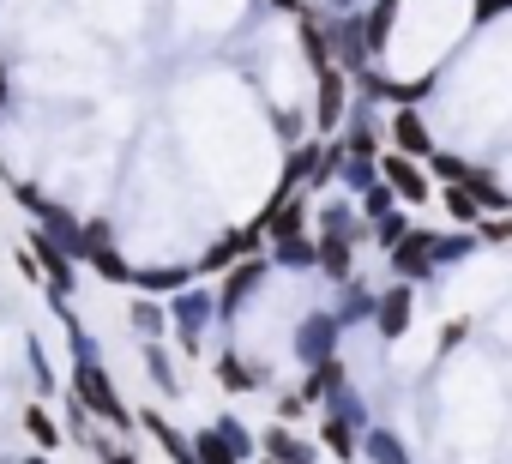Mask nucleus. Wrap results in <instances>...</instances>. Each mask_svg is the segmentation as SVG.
<instances>
[{
	"instance_id": "nucleus-9",
	"label": "nucleus",
	"mask_w": 512,
	"mask_h": 464,
	"mask_svg": "<svg viewBox=\"0 0 512 464\" xmlns=\"http://www.w3.org/2000/svg\"><path fill=\"white\" fill-rule=\"evenodd\" d=\"M374 332L386 338V344H398L404 332H410V320H416V284H386V290H374Z\"/></svg>"
},
{
	"instance_id": "nucleus-4",
	"label": "nucleus",
	"mask_w": 512,
	"mask_h": 464,
	"mask_svg": "<svg viewBox=\"0 0 512 464\" xmlns=\"http://www.w3.org/2000/svg\"><path fill=\"white\" fill-rule=\"evenodd\" d=\"M266 278H272V260H266V254L235 260V266L217 278V290H211V296H217V320H235L253 296H260V284H266Z\"/></svg>"
},
{
	"instance_id": "nucleus-13",
	"label": "nucleus",
	"mask_w": 512,
	"mask_h": 464,
	"mask_svg": "<svg viewBox=\"0 0 512 464\" xmlns=\"http://www.w3.org/2000/svg\"><path fill=\"white\" fill-rule=\"evenodd\" d=\"M133 422H139V428H145V434L163 446V458H169V464H193V434H181V428H175V422H169L157 404L133 410Z\"/></svg>"
},
{
	"instance_id": "nucleus-28",
	"label": "nucleus",
	"mask_w": 512,
	"mask_h": 464,
	"mask_svg": "<svg viewBox=\"0 0 512 464\" xmlns=\"http://www.w3.org/2000/svg\"><path fill=\"white\" fill-rule=\"evenodd\" d=\"M145 374H151V386H157L163 398H181V380H175V362H169L163 344H145Z\"/></svg>"
},
{
	"instance_id": "nucleus-31",
	"label": "nucleus",
	"mask_w": 512,
	"mask_h": 464,
	"mask_svg": "<svg viewBox=\"0 0 512 464\" xmlns=\"http://www.w3.org/2000/svg\"><path fill=\"white\" fill-rule=\"evenodd\" d=\"M386 211H398V199H392L386 181H374V187L356 193V217H362V223H374V217H386Z\"/></svg>"
},
{
	"instance_id": "nucleus-36",
	"label": "nucleus",
	"mask_w": 512,
	"mask_h": 464,
	"mask_svg": "<svg viewBox=\"0 0 512 464\" xmlns=\"http://www.w3.org/2000/svg\"><path fill=\"white\" fill-rule=\"evenodd\" d=\"M338 181H344V193H362V187H374V181H380V169H374V163H362V157H344V175H338Z\"/></svg>"
},
{
	"instance_id": "nucleus-26",
	"label": "nucleus",
	"mask_w": 512,
	"mask_h": 464,
	"mask_svg": "<svg viewBox=\"0 0 512 464\" xmlns=\"http://www.w3.org/2000/svg\"><path fill=\"white\" fill-rule=\"evenodd\" d=\"M25 434H31V446H37V452H55V446L67 440V434H61V422H55L43 404H25Z\"/></svg>"
},
{
	"instance_id": "nucleus-18",
	"label": "nucleus",
	"mask_w": 512,
	"mask_h": 464,
	"mask_svg": "<svg viewBox=\"0 0 512 464\" xmlns=\"http://www.w3.org/2000/svg\"><path fill=\"white\" fill-rule=\"evenodd\" d=\"M79 266H91L103 284H121V290H133V260H127L115 242H85V248H79Z\"/></svg>"
},
{
	"instance_id": "nucleus-40",
	"label": "nucleus",
	"mask_w": 512,
	"mask_h": 464,
	"mask_svg": "<svg viewBox=\"0 0 512 464\" xmlns=\"http://www.w3.org/2000/svg\"><path fill=\"white\" fill-rule=\"evenodd\" d=\"M13 266H19V278H25V284H43V266L31 260V248H13Z\"/></svg>"
},
{
	"instance_id": "nucleus-29",
	"label": "nucleus",
	"mask_w": 512,
	"mask_h": 464,
	"mask_svg": "<svg viewBox=\"0 0 512 464\" xmlns=\"http://www.w3.org/2000/svg\"><path fill=\"white\" fill-rule=\"evenodd\" d=\"M320 410H326V416H338V422H350V428H368V404L356 398V386H350V380H344V386H338Z\"/></svg>"
},
{
	"instance_id": "nucleus-33",
	"label": "nucleus",
	"mask_w": 512,
	"mask_h": 464,
	"mask_svg": "<svg viewBox=\"0 0 512 464\" xmlns=\"http://www.w3.org/2000/svg\"><path fill=\"white\" fill-rule=\"evenodd\" d=\"M193 464H241V458L217 440V428H193Z\"/></svg>"
},
{
	"instance_id": "nucleus-8",
	"label": "nucleus",
	"mask_w": 512,
	"mask_h": 464,
	"mask_svg": "<svg viewBox=\"0 0 512 464\" xmlns=\"http://www.w3.org/2000/svg\"><path fill=\"white\" fill-rule=\"evenodd\" d=\"M350 115V73L344 67H326L314 73V139H332Z\"/></svg>"
},
{
	"instance_id": "nucleus-38",
	"label": "nucleus",
	"mask_w": 512,
	"mask_h": 464,
	"mask_svg": "<svg viewBox=\"0 0 512 464\" xmlns=\"http://www.w3.org/2000/svg\"><path fill=\"white\" fill-rule=\"evenodd\" d=\"M302 416H308L302 392H278V422H302Z\"/></svg>"
},
{
	"instance_id": "nucleus-42",
	"label": "nucleus",
	"mask_w": 512,
	"mask_h": 464,
	"mask_svg": "<svg viewBox=\"0 0 512 464\" xmlns=\"http://www.w3.org/2000/svg\"><path fill=\"white\" fill-rule=\"evenodd\" d=\"M272 7H278V13H290V19H302V13H314V7H308V0H272Z\"/></svg>"
},
{
	"instance_id": "nucleus-2",
	"label": "nucleus",
	"mask_w": 512,
	"mask_h": 464,
	"mask_svg": "<svg viewBox=\"0 0 512 464\" xmlns=\"http://www.w3.org/2000/svg\"><path fill=\"white\" fill-rule=\"evenodd\" d=\"M163 308H169V332H175V344H181L187 356H199V350H205V326L217 320V296H211V284H187V290L169 296Z\"/></svg>"
},
{
	"instance_id": "nucleus-35",
	"label": "nucleus",
	"mask_w": 512,
	"mask_h": 464,
	"mask_svg": "<svg viewBox=\"0 0 512 464\" xmlns=\"http://www.w3.org/2000/svg\"><path fill=\"white\" fill-rule=\"evenodd\" d=\"M434 193H440V205H446V217H452L458 229H476V217H482V211L470 205V193H464V187H434Z\"/></svg>"
},
{
	"instance_id": "nucleus-32",
	"label": "nucleus",
	"mask_w": 512,
	"mask_h": 464,
	"mask_svg": "<svg viewBox=\"0 0 512 464\" xmlns=\"http://www.w3.org/2000/svg\"><path fill=\"white\" fill-rule=\"evenodd\" d=\"M211 428H217V440H223V446H229V452H235L241 464L253 458V434H247V422H241V416H217Z\"/></svg>"
},
{
	"instance_id": "nucleus-16",
	"label": "nucleus",
	"mask_w": 512,
	"mask_h": 464,
	"mask_svg": "<svg viewBox=\"0 0 512 464\" xmlns=\"http://www.w3.org/2000/svg\"><path fill=\"white\" fill-rule=\"evenodd\" d=\"M187 284H199L193 266H133V296H157V302H169V296H181Z\"/></svg>"
},
{
	"instance_id": "nucleus-30",
	"label": "nucleus",
	"mask_w": 512,
	"mask_h": 464,
	"mask_svg": "<svg viewBox=\"0 0 512 464\" xmlns=\"http://www.w3.org/2000/svg\"><path fill=\"white\" fill-rule=\"evenodd\" d=\"M404 229H410V211L398 205V211H386V217H374V223H368V242H374V248L386 254L392 242H404Z\"/></svg>"
},
{
	"instance_id": "nucleus-1",
	"label": "nucleus",
	"mask_w": 512,
	"mask_h": 464,
	"mask_svg": "<svg viewBox=\"0 0 512 464\" xmlns=\"http://www.w3.org/2000/svg\"><path fill=\"white\" fill-rule=\"evenodd\" d=\"M73 398H79L97 422H109V428H121V434H133V428H139V422H133V410H127V398H121V386H115V374H109L97 356L73 362Z\"/></svg>"
},
{
	"instance_id": "nucleus-5",
	"label": "nucleus",
	"mask_w": 512,
	"mask_h": 464,
	"mask_svg": "<svg viewBox=\"0 0 512 464\" xmlns=\"http://www.w3.org/2000/svg\"><path fill=\"white\" fill-rule=\"evenodd\" d=\"M374 169H380V181L392 187V199H398L404 211H416V205H428V199H434V181H428V169H422L416 157L380 151V157H374Z\"/></svg>"
},
{
	"instance_id": "nucleus-11",
	"label": "nucleus",
	"mask_w": 512,
	"mask_h": 464,
	"mask_svg": "<svg viewBox=\"0 0 512 464\" xmlns=\"http://www.w3.org/2000/svg\"><path fill=\"white\" fill-rule=\"evenodd\" d=\"M386 151H398V157H416V163H428L434 157V133H428V121H422V109H392V127H386Z\"/></svg>"
},
{
	"instance_id": "nucleus-15",
	"label": "nucleus",
	"mask_w": 512,
	"mask_h": 464,
	"mask_svg": "<svg viewBox=\"0 0 512 464\" xmlns=\"http://www.w3.org/2000/svg\"><path fill=\"white\" fill-rule=\"evenodd\" d=\"M211 374H217V386H223L229 398H241V392H260V386H272V368L247 362V356H235V350H223V356L211 362Z\"/></svg>"
},
{
	"instance_id": "nucleus-17",
	"label": "nucleus",
	"mask_w": 512,
	"mask_h": 464,
	"mask_svg": "<svg viewBox=\"0 0 512 464\" xmlns=\"http://www.w3.org/2000/svg\"><path fill=\"white\" fill-rule=\"evenodd\" d=\"M398 13H404V0H368V13H356L368 61H380V55H386V43H392V25H398Z\"/></svg>"
},
{
	"instance_id": "nucleus-6",
	"label": "nucleus",
	"mask_w": 512,
	"mask_h": 464,
	"mask_svg": "<svg viewBox=\"0 0 512 464\" xmlns=\"http://www.w3.org/2000/svg\"><path fill=\"white\" fill-rule=\"evenodd\" d=\"M386 266H392L398 284H422V278H434V229H428V223H410V229H404V242L386 248Z\"/></svg>"
},
{
	"instance_id": "nucleus-7",
	"label": "nucleus",
	"mask_w": 512,
	"mask_h": 464,
	"mask_svg": "<svg viewBox=\"0 0 512 464\" xmlns=\"http://www.w3.org/2000/svg\"><path fill=\"white\" fill-rule=\"evenodd\" d=\"M25 248H31V260L43 266V284H49V296H73V290H79V260H73V254H67V248L49 236L43 223H37L31 236H25Z\"/></svg>"
},
{
	"instance_id": "nucleus-23",
	"label": "nucleus",
	"mask_w": 512,
	"mask_h": 464,
	"mask_svg": "<svg viewBox=\"0 0 512 464\" xmlns=\"http://www.w3.org/2000/svg\"><path fill=\"white\" fill-rule=\"evenodd\" d=\"M356 434H362V428H350V422H338V416H320L314 446H320V452H332L338 464H350V458H362V452H356Z\"/></svg>"
},
{
	"instance_id": "nucleus-25",
	"label": "nucleus",
	"mask_w": 512,
	"mask_h": 464,
	"mask_svg": "<svg viewBox=\"0 0 512 464\" xmlns=\"http://www.w3.org/2000/svg\"><path fill=\"white\" fill-rule=\"evenodd\" d=\"M338 290H344V302H338V308H332V320H338V326H344V332H350V326H356V320H368V314H374V290H368V284H362V278H344V284H338Z\"/></svg>"
},
{
	"instance_id": "nucleus-43",
	"label": "nucleus",
	"mask_w": 512,
	"mask_h": 464,
	"mask_svg": "<svg viewBox=\"0 0 512 464\" xmlns=\"http://www.w3.org/2000/svg\"><path fill=\"white\" fill-rule=\"evenodd\" d=\"M19 464H49V452H25V458H19Z\"/></svg>"
},
{
	"instance_id": "nucleus-34",
	"label": "nucleus",
	"mask_w": 512,
	"mask_h": 464,
	"mask_svg": "<svg viewBox=\"0 0 512 464\" xmlns=\"http://www.w3.org/2000/svg\"><path fill=\"white\" fill-rule=\"evenodd\" d=\"M13 205H19V211H31V217L43 223V217H49V211H55L61 199H49V193H43L37 181H13Z\"/></svg>"
},
{
	"instance_id": "nucleus-44",
	"label": "nucleus",
	"mask_w": 512,
	"mask_h": 464,
	"mask_svg": "<svg viewBox=\"0 0 512 464\" xmlns=\"http://www.w3.org/2000/svg\"><path fill=\"white\" fill-rule=\"evenodd\" d=\"M332 13H356V0H332Z\"/></svg>"
},
{
	"instance_id": "nucleus-27",
	"label": "nucleus",
	"mask_w": 512,
	"mask_h": 464,
	"mask_svg": "<svg viewBox=\"0 0 512 464\" xmlns=\"http://www.w3.org/2000/svg\"><path fill=\"white\" fill-rule=\"evenodd\" d=\"M482 242L470 236V229H446V236H434V272L440 266H458V260H470Z\"/></svg>"
},
{
	"instance_id": "nucleus-3",
	"label": "nucleus",
	"mask_w": 512,
	"mask_h": 464,
	"mask_svg": "<svg viewBox=\"0 0 512 464\" xmlns=\"http://www.w3.org/2000/svg\"><path fill=\"white\" fill-rule=\"evenodd\" d=\"M253 254H266V223H260V217L241 223V229H223V236H211L205 254L193 260V272H199V278H223L235 260H253Z\"/></svg>"
},
{
	"instance_id": "nucleus-14",
	"label": "nucleus",
	"mask_w": 512,
	"mask_h": 464,
	"mask_svg": "<svg viewBox=\"0 0 512 464\" xmlns=\"http://www.w3.org/2000/svg\"><path fill=\"white\" fill-rule=\"evenodd\" d=\"M260 458H272V464H314L320 446H314L308 434H296L290 422H272V428L260 434Z\"/></svg>"
},
{
	"instance_id": "nucleus-19",
	"label": "nucleus",
	"mask_w": 512,
	"mask_h": 464,
	"mask_svg": "<svg viewBox=\"0 0 512 464\" xmlns=\"http://www.w3.org/2000/svg\"><path fill=\"white\" fill-rule=\"evenodd\" d=\"M458 187L470 193V205H476L482 217H506V211H512V193H506V187H500L488 169H476V163L464 169V181H458Z\"/></svg>"
},
{
	"instance_id": "nucleus-37",
	"label": "nucleus",
	"mask_w": 512,
	"mask_h": 464,
	"mask_svg": "<svg viewBox=\"0 0 512 464\" xmlns=\"http://www.w3.org/2000/svg\"><path fill=\"white\" fill-rule=\"evenodd\" d=\"M464 338H470V320H464V314H458V320H446V326H440V350H458V344H464Z\"/></svg>"
},
{
	"instance_id": "nucleus-39",
	"label": "nucleus",
	"mask_w": 512,
	"mask_h": 464,
	"mask_svg": "<svg viewBox=\"0 0 512 464\" xmlns=\"http://www.w3.org/2000/svg\"><path fill=\"white\" fill-rule=\"evenodd\" d=\"M470 13H476V25H488V19L512 13V0H470Z\"/></svg>"
},
{
	"instance_id": "nucleus-22",
	"label": "nucleus",
	"mask_w": 512,
	"mask_h": 464,
	"mask_svg": "<svg viewBox=\"0 0 512 464\" xmlns=\"http://www.w3.org/2000/svg\"><path fill=\"white\" fill-rule=\"evenodd\" d=\"M127 320H133V332H139L145 344H163V338H169V308H163L157 296H133V302H127Z\"/></svg>"
},
{
	"instance_id": "nucleus-20",
	"label": "nucleus",
	"mask_w": 512,
	"mask_h": 464,
	"mask_svg": "<svg viewBox=\"0 0 512 464\" xmlns=\"http://www.w3.org/2000/svg\"><path fill=\"white\" fill-rule=\"evenodd\" d=\"M344 380H350V368H344V356H326V362H314V368L302 374V386H296V392H302V404L314 410V404H326V398H332V392H338Z\"/></svg>"
},
{
	"instance_id": "nucleus-10",
	"label": "nucleus",
	"mask_w": 512,
	"mask_h": 464,
	"mask_svg": "<svg viewBox=\"0 0 512 464\" xmlns=\"http://www.w3.org/2000/svg\"><path fill=\"white\" fill-rule=\"evenodd\" d=\"M338 338H344V326L332 320V308H314V314H302V326H296L290 350H296V362H302V368H314V362L338 356Z\"/></svg>"
},
{
	"instance_id": "nucleus-12",
	"label": "nucleus",
	"mask_w": 512,
	"mask_h": 464,
	"mask_svg": "<svg viewBox=\"0 0 512 464\" xmlns=\"http://www.w3.org/2000/svg\"><path fill=\"white\" fill-rule=\"evenodd\" d=\"M314 272H320L326 284L356 278V242H350V236H326V229H314Z\"/></svg>"
},
{
	"instance_id": "nucleus-24",
	"label": "nucleus",
	"mask_w": 512,
	"mask_h": 464,
	"mask_svg": "<svg viewBox=\"0 0 512 464\" xmlns=\"http://www.w3.org/2000/svg\"><path fill=\"white\" fill-rule=\"evenodd\" d=\"M266 260L284 266V272H314V236H284V242H266Z\"/></svg>"
},
{
	"instance_id": "nucleus-21",
	"label": "nucleus",
	"mask_w": 512,
	"mask_h": 464,
	"mask_svg": "<svg viewBox=\"0 0 512 464\" xmlns=\"http://www.w3.org/2000/svg\"><path fill=\"white\" fill-rule=\"evenodd\" d=\"M356 452H362L368 464H410V446H404L392 428H374V422L356 434Z\"/></svg>"
},
{
	"instance_id": "nucleus-41",
	"label": "nucleus",
	"mask_w": 512,
	"mask_h": 464,
	"mask_svg": "<svg viewBox=\"0 0 512 464\" xmlns=\"http://www.w3.org/2000/svg\"><path fill=\"white\" fill-rule=\"evenodd\" d=\"M13 103V73H7V55H0V109Z\"/></svg>"
}]
</instances>
